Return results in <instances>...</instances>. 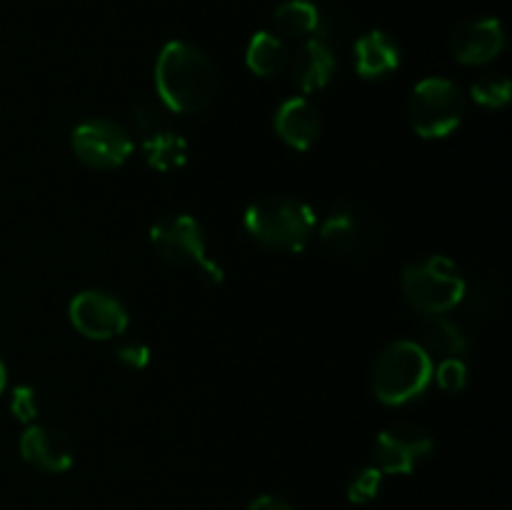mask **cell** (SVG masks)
I'll use <instances>...</instances> for the list:
<instances>
[{
	"mask_svg": "<svg viewBox=\"0 0 512 510\" xmlns=\"http://www.w3.org/2000/svg\"><path fill=\"white\" fill-rule=\"evenodd\" d=\"M155 93L168 113H203L215 95V65L198 45L170 40L155 60Z\"/></svg>",
	"mask_w": 512,
	"mask_h": 510,
	"instance_id": "1",
	"label": "cell"
},
{
	"mask_svg": "<svg viewBox=\"0 0 512 510\" xmlns=\"http://www.w3.org/2000/svg\"><path fill=\"white\" fill-rule=\"evenodd\" d=\"M243 225L250 238L275 253H300L310 243L318 215L293 195H265L248 205Z\"/></svg>",
	"mask_w": 512,
	"mask_h": 510,
	"instance_id": "2",
	"label": "cell"
},
{
	"mask_svg": "<svg viewBox=\"0 0 512 510\" xmlns=\"http://www.w3.org/2000/svg\"><path fill=\"white\" fill-rule=\"evenodd\" d=\"M433 383V358L418 340L398 338L385 345L373 363L370 385L383 405H408Z\"/></svg>",
	"mask_w": 512,
	"mask_h": 510,
	"instance_id": "3",
	"label": "cell"
},
{
	"mask_svg": "<svg viewBox=\"0 0 512 510\" xmlns=\"http://www.w3.org/2000/svg\"><path fill=\"white\" fill-rule=\"evenodd\" d=\"M403 295L423 315H445L468 295V280L458 263L445 255H425L403 270Z\"/></svg>",
	"mask_w": 512,
	"mask_h": 510,
	"instance_id": "4",
	"label": "cell"
},
{
	"mask_svg": "<svg viewBox=\"0 0 512 510\" xmlns=\"http://www.w3.org/2000/svg\"><path fill=\"white\" fill-rule=\"evenodd\" d=\"M150 245L165 263L198 270L200 280L210 288L225 280V270L208 253V233L193 215L178 213L160 218L150 228Z\"/></svg>",
	"mask_w": 512,
	"mask_h": 510,
	"instance_id": "5",
	"label": "cell"
},
{
	"mask_svg": "<svg viewBox=\"0 0 512 510\" xmlns=\"http://www.w3.org/2000/svg\"><path fill=\"white\" fill-rule=\"evenodd\" d=\"M410 125L425 140H443L460 128L465 118V95L453 80L430 75L410 93Z\"/></svg>",
	"mask_w": 512,
	"mask_h": 510,
	"instance_id": "6",
	"label": "cell"
},
{
	"mask_svg": "<svg viewBox=\"0 0 512 510\" xmlns=\"http://www.w3.org/2000/svg\"><path fill=\"white\" fill-rule=\"evenodd\" d=\"M75 158L93 170H115L133 155V135L125 125L110 118H88L70 133Z\"/></svg>",
	"mask_w": 512,
	"mask_h": 510,
	"instance_id": "7",
	"label": "cell"
},
{
	"mask_svg": "<svg viewBox=\"0 0 512 510\" xmlns=\"http://www.w3.org/2000/svg\"><path fill=\"white\" fill-rule=\"evenodd\" d=\"M73 328L88 340H113L128 330L130 313L123 300L110 290H80L68 305Z\"/></svg>",
	"mask_w": 512,
	"mask_h": 510,
	"instance_id": "8",
	"label": "cell"
},
{
	"mask_svg": "<svg viewBox=\"0 0 512 510\" xmlns=\"http://www.w3.org/2000/svg\"><path fill=\"white\" fill-rule=\"evenodd\" d=\"M435 450L433 435L413 423H398L380 430L375 438V465L383 475H410L430 460Z\"/></svg>",
	"mask_w": 512,
	"mask_h": 510,
	"instance_id": "9",
	"label": "cell"
},
{
	"mask_svg": "<svg viewBox=\"0 0 512 510\" xmlns=\"http://www.w3.org/2000/svg\"><path fill=\"white\" fill-rule=\"evenodd\" d=\"M20 458L40 473H65L75 460L73 440L53 425L30 423L20 435Z\"/></svg>",
	"mask_w": 512,
	"mask_h": 510,
	"instance_id": "10",
	"label": "cell"
},
{
	"mask_svg": "<svg viewBox=\"0 0 512 510\" xmlns=\"http://www.w3.org/2000/svg\"><path fill=\"white\" fill-rule=\"evenodd\" d=\"M505 48V30L498 18L465 20L450 35V53L460 65H485Z\"/></svg>",
	"mask_w": 512,
	"mask_h": 510,
	"instance_id": "11",
	"label": "cell"
},
{
	"mask_svg": "<svg viewBox=\"0 0 512 510\" xmlns=\"http://www.w3.org/2000/svg\"><path fill=\"white\" fill-rule=\"evenodd\" d=\"M273 125L278 138L293 150H310L323 133V120H320L318 108L303 95L283 100L275 110Z\"/></svg>",
	"mask_w": 512,
	"mask_h": 510,
	"instance_id": "12",
	"label": "cell"
},
{
	"mask_svg": "<svg viewBox=\"0 0 512 510\" xmlns=\"http://www.w3.org/2000/svg\"><path fill=\"white\" fill-rule=\"evenodd\" d=\"M355 73L363 80H383L400 68V45L385 30H370L355 40Z\"/></svg>",
	"mask_w": 512,
	"mask_h": 510,
	"instance_id": "13",
	"label": "cell"
},
{
	"mask_svg": "<svg viewBox=\"0 0 512 510\" xmlns=\"http://www.w3.org/2000/svg\"><path fill=\"white\" fill-rule=\"evenodd\" d=\"M335 70H338V60H335L333 48L320 35L305 40L293 58V80L303 93L328 88L330 80L335 78Z\"/></svg>",
	"mask_w": 512,
	"mask_h": 510,
	"instance_id": "14",
	"label": "cell"
},
{
	"mask_svg": "<svg viewBox=\"0 0 512 510\" xmlns=\"http://www.w3.org/2000/svg\"><path fill=\"white\" fill-rule=\"evenodd\" d=\"M420 345L430 358H463L470 348L465 330L445 315H428L420 325Z\"/></svg>",
	"mask_w": 512,
	"mask_h": 510,
	"instance_id": "15",
	"label": "cell"
},
{
	"mask_svg": "<svg viewBox=\"0 0 512 510\" xmlns=\"http://www.w3.org/2000/svg\"><path fill=\"white\" fill-rule=\"evenodd\" d=\"M143 158L158 173H173L188 163V140L175 128L165 125L143 135Z\"/></svg>",
	"mask_w": 512,
	"mask_h": 510,
	"instance_id": "16",
	"label": "cell"
},
{
	"mask_svg": "<svg viewBox=\"0 0 512 510\" xmlns=\"http://www.w3.org/2000/svg\"><path fill=\"white\" fill-rule=\"evenodd\" d=\"M288 60L290 55L283 38L275 33H268V30H258L250 38L248 50H245V65L258 78H275V75L283 73Z\"/></svg>",
	"mask_w": 512,
	"mask_h": 510,
	"instance_id": "17",
	"label": "cell"
},
{
	"mask_svg": "<svg viewBox=\"0 0 512 510\" xmlns=\"http://www.w3.org/2000/svg\"><path fill=\"white\" fill-rule=\"evenodd\" d=\"M363 220L353 208H335L320 223V240L335 253H353L363 243Z\"/></svg>",
	"mask_w": 512,
	"mask_h": 510,
	"instance_id": "18",
	"label": "cell"
},
{
	"mask_svg": "<svg viewBox=\"0 0 512 510\" xmlns=\"http://www.w3.org/2000/svg\"><path fill=\"white\" fill-rule=\"evenodd\" d=\"M273 23L288 38H315L323 30V15L310 0H285L273 13Z\"/></svg>",
	"mask_w": 512,
	"mask_h": 510,
	"instance_id": "19",
	"label": "cell"
},
{
	"mask_svg": "<svg viewBox=\"0 0 512 510\" xmlns=\"http://www.w3.org/2000/svg\"><path fill=\"white\" fill-rule=\"evenodd\" d=\"M512 85L503 73H488L470 85V98L485 110H500L510 103Z\"/></svg>",
	"mask_w": 512,
	"mask_h": 510,
	"instance_id": "20",
	"label": "cell"
},
{
	"mask_svg": "<svg viewBox=\"0 0 512 510\" xmlns=\"http://www.w3.org/2000/svg\"><path fill=\"white\" fill-rule=\"evenodd\" d=\"M383 470L378 465H365V468L355 470L350 475L348 485H345V495L353 505H365V503H373L375 498L380 495L383 490Z\"/></svg>",
	"mask_w": 512,
	"mask_h": 510,
	"instance_id": "21",
	"label": "cell"
},
{
	"mask_svg": "<svg viewBox=\"0 0 512 510\" xmlns=\"http://www.w3.org/2000/svg\"><path fill=\"white\" fill-rule=\"evenodd\" d=\"M468 365L463 358H443L433 365V380L440 390L455 395L468 388Z\"/></svg>",
	"mask_w": 512,
	"mask_h": 510,
	"instance_id": "22",
	"label": "cell"
},
{
	"mask_svg": "<svg viewBox=\"0 0 512 510\" xmlns=\"http://www.w3.org/2000/svg\"><path fill=\"white\" fill-rule=\"evenodd\" d=\"M130 120H133V128L138 130V135H148L153 130L165 128L168 125V110L160 103H150V100H143V103L135 105L130 110Z\"/></svg>",
	"mask_w": 512,
	"mask_h": 510,
	"instance_id": "23",
	"label": "cell"
},
{
	"mask_svg": "<svg viewBox=\"0 0 512 510\" xmlns=\"http://www.w3.org/2000/svg\"><path fill=\"white\" fill-rule=\"evenodd\" d=\"M10 413L20 420V423L30 425L38 420V393L30 385H15L10 393Z\"/></svg>",
	"mask_w": 512,
	"mask_h": 510,
	"instance_id": "24",
	"label": "cell"
},
{
	"mask_svg": "<svg viewBox=\"0 0 512 510\" xmlns=\"http://www.w3.org/2000/svg\"><path fill=\"white\" fill-rule=\"evenodd\" d=\"M118 360L130 370H143L150 363V348L138 340H128V343L118 345Z\"/></svg>",
	"mask_w": 512,
	"mask_h": 510,
	"instance_id": "25",
	"label": "cell"
},
{
	"mask_svg": "<svg viewBox=\"0 0 512 510\" xmlns=\"http://www.w3.org/2000/svg\"><path fill=\"white\" fill-rule=\"evenodd\" d=\"M248 510H295V508L288 503V500L280 498V495L265 493V495H258V498L248 505Z\"/></svg>",
	"mask_w": 512,
	"mask_h": 510,
	"instance_id": "26",
	"label": "cell"
},
{
	"mask_svg": "<svg viewBox=\"0 0 512 510\" xmlns=\"http://www.w3.org/2000/svg\"><path fill=\"white\" fill-rule=\"evenodd\" d=\"M5 388H8V368H5L3 358H0V395H3Z\"/></svg>",
	"mask_w": 512,
	"mask_h": 510,
	"instance_id": "27",
	"label": "cell"
}]
</instances>
